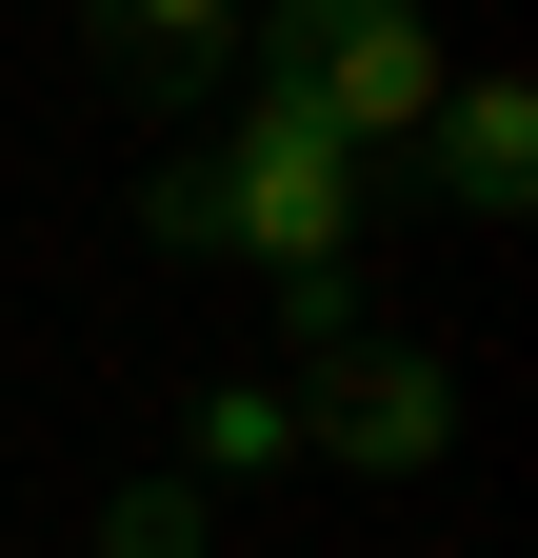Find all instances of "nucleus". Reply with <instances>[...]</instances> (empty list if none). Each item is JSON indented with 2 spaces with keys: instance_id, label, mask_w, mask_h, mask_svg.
Segmentation results:
<instances>
[{
  "instance_id": "5",
  "label": "nucleus",
  "mask_w": 538,
  "mask_h": 558,
  "mask_svg": "<svg viewBox=\"0 0 538 558\" xmlns=\"http://www.w3.org/2000/svg\"><path fill=\"white\" fill-rule=\"evenodd\" d=\"M81 21H100V81H120V100L240 81V0H81Z\"/></svg>"
},
{
  "instance_id": "2",
  "label": "nucleus",
  "mask_w": 538,
  "mask_h": 558,
  "mask_svg": "<svg viewBox=\"0 0 538 558\" xmlns=\"http://www.w3.org/2000/svg\"><path fill=\"white\" fill-rule=\"evenodd\" d=\"M259 81H280L319 140H399L419 160V120H439V40H419V0H259Z\"/></svg>"
},
{
  "instance_id": "6",
  "label": "nucleus",
  "mask_w": 538,
  "mask_h": 558,
  "mask_svg": "<svg viewBox=\"0 0 538 558\" xmlns=\"http://www.w3.org/2000/svg\"><path fill=\"white\" fill-rule=\"evenodd\" d=\"M280 459H299V379H220L180 418V478H280Z\"/></svg>"
},
{
  "instance_id": "4",
  "label": "nucleus",
  "mask_w": 538,
  "mask_h": 558,
  "mask_svg": "<svg viewBox=\"0 0 538 558\" xmlns=\"http://www.w3.org/2000/svg\"><path fill=\"white\" fill-rule=\"evenodd\" d=\"M419 160H439V220H479V240H518V199H538V100H518V81H439V120H419Z\"/></svg>"
},
{
  "instance_id": "7",
  "label": "nucleus",
  "mask_w": 538,
  "mask_h": 558,
  "mask_svg": "<svg viewBox=\"0 0 538 558\" xmlns=\"http://www.w3.org/2000/svg\"><path fill=\"white\" fill-rule=\"evenodd\" d=\"M100 558H199V478H120V499H100Z\"/></svg>"
},
{
  "instance_id": "1",
  "label": "nucleus",
  "mask_w": 538,
  "mask_h": 558,
  "mask_svg": "<svg viewBox=\"0 0 538 558\" xmlns=\"http://www.w3.org/2000/svg\"><path fill=\"white\" fill-rule=\"evenodd\" d=\"M359 220H379V160L319 140L280 81L199 140V160L140 180V240H160V259H280V279H319V259H359Z\"/></svg>"
},
{
  "instance_id": "3",
  "label": "nucleus",
  "mask_w": 538,
  "mask_h": 558,
  "mask_svg": "<svg viewBox=\"0 0 538 558\" xmlns=\"http://www.w3.org/2000/svg\"><path fill=\"white\" fill-rule=\"evenodd\" d=\"M299 459L439 478V459H458V360H439V339H359V360H319V379H299Z\"/></svg>"
},
{
  "instance_id": "8",
  "label": "nucleus",
  "mask_w": 538,
  "mask_h": 558,
  "mask_svg": "<svg viewBox=\"0 0 538 558\" xmlns=\"http://www.w3.org/2000/svg\"><path fill=\"white\" fill-rule=\"evenodd\" d=\"M280 319H299V360H359V339H379V319H359V259H319V279H280Z\"/></svg>"
}]
</instances>
